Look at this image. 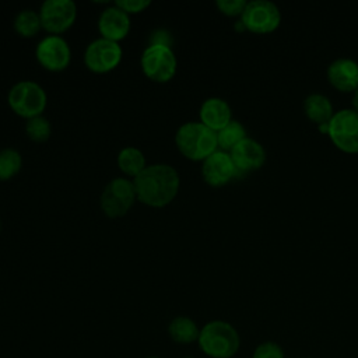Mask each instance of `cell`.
Here are the masks:
<instances>
[{
  "label": "cell",
  "instance_id": "cell-18",
  "mask_svg": "<svg viewBox=\"0 0 358 358\" xmlns=\"http://www.w3.org/2000/svg\"><path fill=\"white\" fill-rule=\"evenodd\" d=\"M169 337L178 344H192L199 340L200 327L189 316H176L168 324Z\"/></svg>",
  "mask_w": 358,
  "mask_h": 358
},
{
  "label": "cell",
  "instance_id": "cell-13",
  "mask_svg": "<svg viewBox=\"0 0 358 358\" xmlns=\"http://www.w3.org/2000/svg\"><path fill=\"white\" fill-rule=\"evenodd\" d=\"M130 25V15L115 4L102 10L98 18V31L101 38L117 43L129 35Z\"/></svg>",
  "mask_w": 358,
  "mask_h": 358
},
{
  "label": "cell",
  "instance_id": "cell-29",
  "mask_svg": "<svg viewBox=\"0 0 358 358\" xmlns=\"http://www.w3.org/2000/svg\"><path fill=\"white\" fill-rule=\"evenodd\" d=\"M183 358H193V357H183Z\"/></svg>",
  "mask_w": 358,
  "mask_h": 358
},
{
  "label": "cell",
  "instance_id": "cell-9",
  "mask_svg": "<svg viewBox=\"0 0 358 358\" xmlns=\"http://www.w3.org/2000/svg\"><path fill=\"white\" fill-rule=\"evenodd\" d=\"M245 29L255 34H270L275 31L281 22L280 8L268 0H252L241 15Z\"/></svg>",
  "mask_w": 358,
  "mask_h": 358
},
{
  "label": "cell",
  "instance_id": "cell-5",
  "mask_svg": "<svg viewBox=\"0 0 358 358\" xmlns=\"http://www.w3.org/2000/svg\"><path fill=\"white\" fill-rule=\"evenodd\" d=\"M140 66L148 80L162 84L175 77L178 60L169 45L150 43L141 53Z\"/></svg>",
  "mask_w": 358,
  "mask_h": 358
},
{
  "label": "cell",
  "instance_id": "cell-12",
  "mask_svg": "<svg viewBox=\"0 0 358 358\" xmlns=\"http://www.w3.org/2000/svg\"><path fill=\"white\" fill-rule=\"evenodd\" d=\"M238 173V169L229 152L217 150L208 155L201 165V176L204 182L213 187L227 185Z\"/></svg>",
  "mask_w": 358,
  "mask_h": 358
},
{
  "label": "cell",
  "instance_id": "cell-20",
  "mask_svg": "<svg viewBox=\"0 0 358 358\" xmlns=\"http://www.w3.org/2000/svg\"><path fill=\"white\" fill-rule=\"evenodd\" d=\"M14 31L22 38H32L42 29V22L39 17V11L32 8L21 10L13 22Z\"/></svg>",
  "mask_w": 358,
  "mask_h": 358
},
{
  "label": "cell",
  "instance_id": "cell-11",
  "mask_svg": "<svg viewBox=\"0 0 358 358\" xmlns=\"http://www.w3.org/2000/svg\"><path fill=\"white\" fill-rule=\"evenodd\" d=\"M35 57L45 70L57 73L69 67L71 62V49L62 35H48L38 42Z\"/></svg>",
  "mask_w": 358,
  "mask_h": 358
},
{
  "label": "cell",
  "instance_id": "cell-3",
  "mask_svg": "<svg viewBox=\"0 0 358 358\" xmlns=\"http://www.w3.org/2000/svg\"><path fill=\"white\" fill-rule=\"evenodd\" d=\"M175 144L179 152L190 161H204L218 150L217 133L201 122H186L175 133Z\"/></svg>",
  "mask_w": 358,
  "mask_h": 358
},
{
  "label": "cell",
  "instance_id": "cell-16",
  "mask_svg": "<svg viewBox=\"0 0 358 358\" xmlns=\"http://www.w3.org/2000/svg\"><path fill=\"white\" fill-rule=\"evenodd\" d=\"M200 122L215 133L225 127L231 120V108L227 101L218 96L207 98L200 106Z\"/></svg>",
  "mask_w": 358,
  "mask_h": 358
},
{
  "label": "cell",
  "instance_id": "cell-17",
  "mask_svg": "<svg viewBox=\"0 0 358 358\" xmlns=\"http://www.w3.org/2000/svg\"><path fill=\"white\" fill-rule=\"evenodd\" d=\"M303 110L309 120L317 126L329 124L333 117V106L327 96L323 94H310L303 101Z\"/></svg>",
  "mask_w": 358,
  "mask_h": 358
},
{
  "label": "cell",
  "instance_id": "cell-22",
  "mask_svg": "<svg viewBox=\"0 0 358 358\" xmlns=\"http://www.w3.org/2000/svg\"><path fill=\"white\" fill-rule=\"evenodd\" d=\"M22 168V157L15 148L0 150V180H10Z\"/></svg>",
  "mask_w": 358,
  "mask_h": 358
},
{
  "label": "cell",
  "instance_id": "cell-26",
  "mask_svg": "<svg viewBox=\"0 0 358 358\" xmlns=\"http://www.w3.org/2000/svg\"><path fill=\"white\" fill-rule=\"evenodd\" d=\"M115 6L122 8L126 14H137L151 6L150 0H116Z\"/></svg>",
  "mask_w": 358,
  "mask_h": 358
},
{
  "label": "cell",
  "instance_id": "cell-31",
  "mask_svg": "<svg viewBox=\"0 0 358 358\" xmlns=\"http://www.w3.org/2000/svg\"><path fill=\"white\" fill-rule=\"evenodd\" d=\"M303 358H308V357H303Z\"/></svg>",
  "mask_w": 358,
  "mask_h": 358
},
{
  "label": "cell",
  "instance_id": "cell-4",
  "mask_svg": "<svg viewBox=\"0 0 358 358\" xmlns=\"http://www.w3.org/2000/svg\"><path fill=\"white\" fill-rule=\"evenodd\" d=\"M7 102L15 115L28 120L42 115L48 103V95L41 84L22 80L10 88Z\"/></svg>",
  "mask_w": 358,
  "mask_h": 358
},
{
  "label": "cell",
  "instance_id": "cell-10",
  "mask_svg": "<svg viewBox=\"0 0 358 358\" xmlns=\"http://www.w3.org/2000/svg\"><path fill=\"white\" fill-rule=\"evenodd\" d=\"M42 28L49 35L66 32L77 18V6L71 0H45L39 8Z\"/></svg>",
  "mask_w": 358,
  "mask_h": 358
},
{
  "label": "cell",
  "instance_id": "cell-25",
  "mask_svg": "<svg viewBox=\"0 0 358 358\" xmlns=\"http://www.w3.org/2000/svg\"><path fill=\"white\" fill-rule=\"evenodd\" d=\"M246 3L248 1L245 0H217L215 6L222 14L228 17H236V15H242L246 7Z\"/></svg>",
  "mask_w": 358,
  "mask_h": 358
},
{
  "label": "cell",
  "instance_id": "cell-27",
  "mask_svg": "<svg viewBox=\"0 0 358 358\" xmlns=\"http://www.w3.org/2000/svg\"><path fill=\"white\" fill-rule=\"evenodd\" d=\"M352 105H354V110H357V112H358V90H357V91H355V94H354Z\"/></svg>",
  "mask_w": 358,
  "mask_h": 358
},
{
  "label": "cell",
  "instance_id": "cell-6",
  "mask_svg": "<svg viewBox=\"0 0 358 358\" xmlns=\"http://www.w3.org/2000/svg\"><path fill=\"white\" fill-rule=\"evenodd\" d=\"M137 200L133 180L127 178L112 179L102 190L99 206L102 213L109 218L124 217Z\"/></svg>",
  "mask_w": 358,
  "mask_h": 358
},
{
  "label": "cell",
  "instance_id": "cell-24",
  "mask_svg": "<svg viewBox=\"0 0 358 358\" xmlns=\"http://www.w3.org/2000/svg\"><path fill=\"white\" fill-rule=\"evenodd\" d=\"M252 358H285V355L277 343L263 341L255 348Z\"/></svg>",
  "mask_w": 358,
  "mask_h": 358
},
{
  "label": "cell",
  "instance_id": "cell-15",
  "mask_svg": "<svg viewBox=\"0 0 358 358\" xmlns=\"http://www.w3.org/2000/svg\"><path fill=\"white\" fill-rule=\"evenodd\" d=\"M329 83L341 92L358 90V63L351 59H337L327 69Z\"/></svg>",
  "mask_w": 358,
  "mask_h": 358
},
{
  "label": "cell",
  "instance_id": "cell-28",
  "mask_svg": "<svg viewBox=\"0 0 358 358\" xmlns=\"http://www.w3.org/2000/svg\"><path fill=\"white\" fill-rule=\"evenodd\" d=\"M145 358H161V357H145Z\"/></svg>",
  "mask_w": 358,
  "mask_h": 358
},
{
  "label": "cell",
  "instance_id": "cell-7",
  "mask_svg": "<svg viewBox=\"0 0 358 358\" xmlns=\"http://www.w3.org/2000/svg\"><path fill=\"white\" fill-rule=\"evenodd\" d=\"M327 134L333 144L348 154L358 152V112L341 109L333 115L327 124Z\"/></svg>",
  "mask_w": 358,
  "mask_h": 358
},
{
  "label": "cell",
  "instance_id": "cell-30",
  "mask_svg": "<svg viewBox=\"0 0 358 358\" xmlns=\"http://www.w3.org/2000/svg\"><path fill=\"white\" fill-rule=\"evenodd\" d=\"M0 231H1V222H0Z\"/></svg>",
  "mask_w": 358,
  "mask_h": 358
},
{
  "label": "cell",
  "instance_id": "cell-1",
  "mask_svg": "<svg viewBox=\"0 0 358 358\" xmlns=\"http://www.w3.org/2000/svg\"><path fill=\"white\" fill-rule=\"evenodd\" d=\"M137 200L154 208L171 204L180 186L178 171L169 164L147 165L134 179Z\"/></svg>",
  "mask_w": 358,
  "mask_h": 358
},
{
  "label": "cell",
  "instance_id": "cell-8",
  "mask_svg": "<svg viewBox=\"0 0 358 358\" xmlns=\"http://www.w3.org/2000/svg\"><path fill=\"white\" fill-rule=\"evenodd\" d=\"M123 57L122 46L117 42L105 38L91 41L84 50L85 67L96 74H105L115 70Z\"/></svg>",
  "mask_w": 358,
  "mask_h": 358
},
{
  "label": "cell",
  "instance_id": "cell-2",
  "mask_svg": "<svg viewBox=\"0 0 358 358\" xmlns=\"http://www.w3.org/2000/svg\"><path fill=\"white\" fill-rule=\"evenodd\" d=\"M197 344L210 358H232L241 347L238 330L225 320H210L201 329Z\"/></svg>",
  "mask_w": 358,
  "mask_h": 358
},
{
  "label": "cell",
  "instance_id": "cell-23",
  "mask_svg": "<svg viewBox=\"0 0 358 358\" xmlns=\"http://www.w3.org/2000/svg\"><path fill=\"white\" fill-rule=\"evenodd\" d=\"M27 136L35 143H45L52 134V124L45 116H35L25 123Z\"/></svg>",
  "mask_w": 358,
  "mask_h": 358
},
{
  "label": "cell",
  "instance_id": "cell-19",
  "mask_svg": "<svg viewBox=\"0 0 358 358\" xmlns=\"http://www.w3.org/2000/svg\"><path fill=\"white\" fill-rule=\"evenodd\" d=\"M117 166L119 169L127 175L131 176L133 179L147 166L145 164V157L143 151L137 147H124L119 151L117 154Z\"/></svg>",
  "mask_w": 358,
  "mask_h": 358
},
{
  "label": "cell",
  "instance_id": "cell-14",
  "mask_svg": "<svg viewBox=\"0 0 358 358\" xmlns=\"http://www.w3.org/2000/svg\"><path fill=\"white\" fill-rule=\"evenodd\" d=\"M238 172H250L263 166L266 161V151L263 145L255 138L246 137L236 144L229 152Z\"/></svg>",
  "mask_w": 358,
  "mask_h": 358
},
{
  "label": "cell",
  "instance_id": "cell-21",
  "mask_svg": "<svg viewBox=\"0 0 358 358\" xmlns=\"http://www.w3.org/2000/svg\"><path fill=\"white\" fill-rule=\"evenodd\" d=\"M243 138H246V130L238 120H231L225 127L217 131L218 148L225 152H231V150Z\"/></svg>",
  "mask_w": 358,
  "mask_h": 358
}]
</instances>
